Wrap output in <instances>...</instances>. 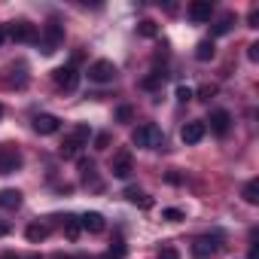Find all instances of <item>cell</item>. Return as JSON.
<instances>
[{"label":"cell","mask_w":259,"mask_h":259,"mask_svg":"<svg viewBox=\"0 0 259 259\" xmlns=\"http://www.w3.org/2000/svg\"><path fill=\"white\" fill-rule=\"evenodd\" d=\"M89 135H92V132H89V125H76L73 132L61 141V147H58V150H61V156H64V159H76V156H79V150L89 144Z\"/></svg>","instance_id":"obj_1"},{"label":"cell","mask_w":259,"mask_h":259,"mask_svg":"<svg viewBox=\"0 0 259 259\" xmlns=\"http://www.w3.org/2000/svg\"><path fill=\"white\" fill-rule=\"evenodd\" d=\"M132 141H135V147H144V150H162L165 147V135L156 125H141L132 135Z\"/></svg>","instance_id":"obj_2"},{"label":"cell","mask_w":259,"mask_h":259,"mask_svg":"<svg viewBox=\"0 0 259 259\" xmlns=\"http://www.w3.org/2000/svg\"><path fill=\"white\" fill-rule=\"evenodd\" d=\"M220 247H223V235H198L192 241V256L195 259H210V256L220 253Z\"/></svg>","instance_id":"obj_3"},{"label":"cell","mask_w":259,"mask_h":259,"mask_svg":"<svg viewBox=\"0 0 259 259\" xmlns=\"http://www.w3.org/2000/svg\"><path fill=\"white\" fill-rule=\"evenodd\" d=\"M22 168V153L13 144H0V174H16Z\"/></svg>","instance_id":"obj_4"},{"label":"cell","mask_w":259,"mask_h":259,"mask_svg":"<svg viewBox=\"0 0 259 259\" xmlns=\"http://www.w3.org/2000/svg\"><path fill=\"white\" fill-rule=\"evenodd\" d=\"M113 76H116V64L113 61L101 58V61L89 64V79L92 82H113Z\"/></svg>","instance_id":"obj_5"},{"label":"cell","mask_w":259,"mask_h":259,"mask_svg":"<svg viewBox=\"0 0 259 259\" xmlns=\"http://www.w3.org/2000/svg\"><path fill=\"white\" fill-rule=\"evenodd\" d=\"M52 79H55V85H58V89H64V92H73V89L79 85V73H76V67H73V64L52 70Z\"/></svg>","instance_id":"obj_6"},{"label":"cell","mask_w":259,"mask_h":259,"mask_svg":"<svg viewBox=\"0 0 259 259\" xmlns=\"http://www.w3.org/2000/svg\"><path fill=\"white\" fill-rule=\"evenodd\" d=\"M10 37L16 43H37L40 40V34H37V28L31 22H13L10 25Z\"/></svg>","instance_id":"obj_7"},{"label":"cell","mask_w":259,"mask_h":259,"mask_svg":"<svg viewBox=\"0 0 259 259\" xmlns=\"http://www.w3.org/2000/svg\"><path fill=\"white\" fill-rule=\"evenodd\" d=\"M61 43H64V28L55 25V22H49L46 31H43V52H55Z\"/></svg>","instance_id":"obj_8"},{"label":"cell","mask_w":259,"mask_h":259,"mask_svg":"<svg viewBox=\"0 0 259 259\" xmlns=\"http://www.w3.org/2000/svg\"><path fill=\"white\" fill-rule=\"evenodd\" d=\"M110 171H113V177H119V180H125L128 174L135 171V159H132V153L128 150H122L116 159H113V165H110Z\"/></svg>","instance_id":"obj_9"},{"label":"cell","mask_w":259,"mask_h":259,"mask_svg":"<svg viewBox=\"0 0 259 259\" xmlns=\"http://www.w3.org/2000/svg\"><path fill=\"white\" fill-rule=\"evenodd\" d=\"M58 116H52V113H37L34 116V132L37 135H55L58 132Z\"/></svg>","instance_id":"obj_10"},{"label":"cell","mask_w":259,"mask_h":259,"mask_svg":"<svg viewBox=\"0 0 259 259\" xmlns=\"http://www.w3.org/2000/svg\"><path fill=\"white\" fill-rule=\"evenodd\" d=\"M229 128H232V116H229L226 110H213V113H210V132L220 135V138H226Z\"/></svg>","instance_id":"obj_11"},{"label":"cell","mask_w":259,"mask_h":259,"mask_svg":"<svg viewBox=\"0 0 259 259\" xmlns=\"http://www.w3.org/2000/svg\"><path fill=\"white\" fill-rule=\"evenodd\" d=\"M210 16H213V4L210 0H195V4H189V19L192 22H210Z\"/></svg>","instance_id":"obj_12"},{"label":"cell","mask_w":259,"mask_h":259,"mask_svg":"<svg viewBox=\"0 0 259 259\" xmlns=\"http://www.w3.org/2000/svg\"><path fill=\"white\" fill-rule=\"evenodd\" d=\"M204 132H207L204 122H186L183 132H180V138H183V144H198L204 138Z\"/></svg>","instance_id":"obj_13"},{"label":"cell","mask_w":259,"mask_h":259,"mask_svg":"<svg viewBox=\"0 0 259 259\" xmlns=\"http://www.w3.org/2000/svg\"><path fill=\"white\" fill-rule=\"evenodd\" d=\"M79 226H82L85 232H95V235H98V232H104V217H101L98 210H89V213L79 217Z\"/></svg>","instance_id":"obj_14"},{"label":"cell","mask_w":259,"mask_h":259,"mask_svg":"<svg viewBox=\"0 0 259 259\" xmlns=\"http://www.w3.org/2000/svg\"><path fill=\"white\" fill-rule=\"evenodd\" d=\"M125 198H128V201H132V204H138L141 210H150V207H153V198H150L147 192H141V189H135V186H128V189H125Z\"/></svg>","instance_id":"obj_15"},{"label":"cell","mask_w":259,"mask_h":259,"mask_svg":"<svg viewBox=\"0 0 259 259\" xmlns=\"http://www.w3.org/2000/svg\"><path fill=\"white\" fill-rule=\"evenodd\" d=\"M25 238H28L31 244H40V241L49 238V226H43V223H31L28 232H25Z\"/></svg>","instance_id":"obj_16"},{"label":"cell","mask_w":259,"mask_h":259,"mask_svg":"<svg viewBox=\"0 0 259 259\" xmlns=\"http://www.w3.org/2000/svg\"><path fill=\"white\" fill-rule=\"evenodd\" d=\"M19 204H22V192L19 189H4V192H0V207L16 210Z\"/></svg>","instance_id":"obj_17"},{"label":"cell","mask_w":259,"mask_h":259,"mask_svg":"<svg viewBox=\"0 0 259 259\" xmlns=\"http://www.w3.org/2000/svg\"><path fill=\"white\" fill-rule=\"evenodd\" d=\"M217 55V46H213V40H201L198 46H195V58L198 61H210Z\"/></svg>","instance_id":"obj_18"},{"label":"cell","mask_w":259,"mask_h":259,"mask_svg":"<svg viewBox=\"0 0 259 259\" xmlns=\"http://www.w3.org/2000/svg\"><path fill=\"white\" fill-rule=\"evenodd\" d=\"M76 168H79V174H82V180H85V183L95 177V162H92V159H85V156H76Z\"/></svg>","instance_id":"obj_19"},{"label":"cell","mask_w":259,"mask_h":259,"mask_svg":"<svg viewBox=\"0 0 259 259\" xmlns=\"http://www.w3.org/2000/svg\"><path fill=\"white\" fill-rule=\"evenodd\" d=\"M79 232H82L79 217H64V235H67L70 241H76V238H79Z\"/></svg>","instance_id":"obj_20"},{"label":"cell","mask_w":259,"mask_h":259,"mask_svg":"<svg viewBox=\"0 0 259 259\" xmlns=\"http://www.w3.org/2000/svg\"><path fill=\"white\" fill-rule=\"evenodd\" d=\"M232 25H235V16H232V13H226V16H220V22L213 25V34H217V37H223V34H229V31H232Z\"/></svg>","instance_id":"obj_21"},{"label":"cell","mask_w":259,"mask_h":259,"mask_svg":"<svg viewBox=\"0 0 259 259\" xmlns=\"http://www.w3.org/2000/svg\"><path fill=\"white\" fill-rule=\"evenodd\" d=\"M162 82H165V70H153L150 76H144V79H141V85H144V89H159Z\"/></svg>","instance_id":"obj_22"},{"label":"cell","mask_w":259,"mask_h":259,"mask_svg":"<svg viewBox=\"0 0 259 259\" xmlns=\"http://www.w3.org/2000/svg\"><path fill=\"white\" fill-rule=\"evenodd\" d=\"M241 195H244V201H247V204H256V201H259V180H250V183L244 186V192H241Z\"/></svg>","instance_id":"obj_23"},{"label":"cell","mask_w":259,"mask_h":259,"mask_svg":"<svg viewBox=\"0 0 259 259\" xmlns=\"http://www.w3.org/2000/svg\"><path fill=\"white\" fill-rule=\"evenodd\" d=\"M138 34H141V37H156V34H159V28H156V22L144 19V22L138 25Z\"/></svg>","instance_id":"obj_24"},{"label":"cell","mask_w":259,"mask_h":259,"mask_svg":"<svg viewBox=\"0 0 259 259\" xmlns=\"http://www.w3.org/2000/svg\"><path fill=\"white\" fill-rule=\"evenodd\" d=\"M122 256H125V241H122V238H116V241H113V247H110V253H107L104 259H122Z\"/></svg>","instance_id":"obj_25"},{"label":"cell","mask_w":259,"mask_h":259,"mask_svg":"<svg viewBox=\"0 0 259 259\" xmlns=\"http://www.w3.org/2000/svg\"><path fill=\"white\" fill-rule=\"evenodd\" d=\"M195 95H198V101H210V98L217 95V85H210V82H204V85H201V89H198Z\"/></svg>","instance_id":"obj_26"},{"label":"cell","mask_w":259,"mask_h":259,"mask_svg":"<svg viewBox=\"0 0 259 259\" xmlns=\"http://www.w3.org/2000/svg\"><path fill=\"white\" fill-rule=\"evenodd\" d=\"M116 119H119V122H132V119H135V110L128 107V104H122V107L116 110Z\"/></svg>","instance_id":"obj_27"},{"label":"cell","mask_w":259,"mask_h":259,"mask_svg":"<svg viewBox=\"0 0 259 259\" xmlns=\"http://www.w3.org/2000/svg\"><path fill=\"white\" fill-rule=\"evenodd\" d=\"M189 98H195V92H192L189 85H177V101H180V104H186Z\"/></svg>","instance_id":"obj_28"},{"label":"cell","mask_w":259,"mask_h":259,"mask_svg":"<svg viewBox=\"0 0 259 259\" xmlns=\"http://www.w3.org/2000/svg\"><path fill=\"white\" fill-rule=\"evenodd\" d=\"M107 147H110V135H107V132L95 135V150H107Z\"/></svg>","instance_id":"obj_29"},{"label":"cell","mask_w":259,"mask_h":259,"mask_svg":"<svg viewBox=\"0 0 259 259\" xmlns=\"http://www.w3.org/2000/svg\"><path fill=\"white\" fill-rule=\"evenodd\" d=\"M162 217H165L168 223H180V220H183V210H177V207H168Z\"/></svg>","instance_id":"obj_30"},{"label":"cell","mask_w":259,"mask_h":259,"mask_svg":"<svg viewBox=\"0 0 259 259\" xmlns=\"http://www.w3.org/2000/svg\"><path fill=\"white\" fill-rule=\"evenodd\" d=\"M159 259H180V253H177L174 247H162V250H159Z\"/></svg>","instance_id":"obj_31"},{"label":"cell","mask_w":259,"mask_h":259,"mask_svg":"<svg viewBox=\"0 0 259 259\" xmlns=\"http://www.w3.org/2000/svg\"><path fill=\"white\" fill-rule=\"evenodd\" d=\"M247 58H250V61H259V43H250V46H247Z\"/></svg>","instance_id":"obj_32"},{"label":"cell","mask_w":259,"mask_h":259,"mask_svg":"<svg viewBox=\"0 0 259 259\" xmlns=\"http://www.w3.org/2000/svg\"><path fill=\"white\" fill-rule=\"evenodd\" d=\"M247 22H250V28H259V13H256V10H253V13H250V19H247Z\"/></svg>","instance_id":"obj_33"},{"label":"cell","mask_w":259,"mask_h":259,"mask_svg":"<svg viewBox=\"0 0 259 259\" xmlns=\"http://www.w3.org/2000/svg\"><path fill=\"white\" fill-rule=\"evenodd\" d=\"M7 232H10V226H7V223H0V238H4Z\"/></svg>","instance_id":"obj_34"},{"label":"cell","mask_w":259,"mask_h":259,"mask_svg":"<svg viewBox=\"0 0 259 259\" xmlns=\"http://www.w3.org/2000/svg\"><path fill=\"white\" fill-rule=\"evenodd\" d=\"M0 259H19L16 253H4V256H0Z\"/></svg>","instance_id":"obj_35"},{"label":"cell","mask_w":259,"mask_h":259,"mask_svg":"<svg viewBox=\"0 0 259 259\" xmlns=\"http://www.w3.org/2000/svg\"><path fill=\"white\" fill-rule=\"evenodd\" d=\"M25 259H43V256H37V253H31V256H25Z\"/></svg>","instance_id":"obj_36"},{"label":"cell","mask_w":259,"mask_h":259,"mask_svg":"<svg viewBox=\"0 0 259 259\" xmlns=\"http://www.w3.org/2000/svg\"><path fill=\"white\" fill-rule=\"evenodd\" d=\"M4 37H7V31H4V28H0V43H4Z\"/></svg>","instance_id":"obj_37"},{"label":"cell","mask_w":259,"mask_h":259,"mask_svg":"<svg viewBox=\"0 0 259 259\" xmlns=\"http://www.w3.org/2000/svg\"><path fill=\"white\" fill-rule=\"evenodd\" d=\"M55 259H70V256H61V253H55Z\"/></svg>","instance_id":"obj_38"},{"label":"cell","mask_w":259,"mask_h":259,"mask_svg":"<svg viewBox=\"0 0 259 259\" xmlns=\"http://www.w3.org/2000/svg\"><path fill=\"white\" fill-rule=\"evenodd\" d=\"M0 119H4V107H0Z\"/></svg>","instance_id":"obj_39"}]
</instances>
